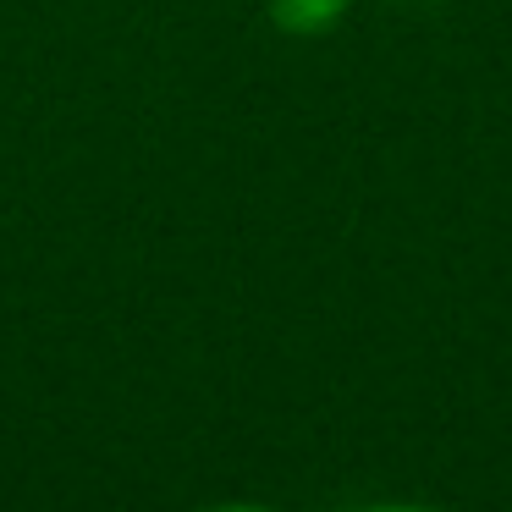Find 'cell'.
<instances>
[{
	"label": "cell",
	"mask_w": 512,
	"mask_h": 512,
	"mask_svg": "<svg viewBox=\"0 0 512 512\" xmlns=\"http://www.w3.org/2000/svg\"><path fill=\"white\" fill-rule=\"evenodd\" d=\"M347 6H353V0H270V17H276V28H287V34H325V28L342 23Z\"/></svg>",
	"instance_id": "cell-1"
},
{
	"label": "cell",
	"mask_w": 512,
	"mask_h": 512,
	"mask_svg": "<svg viewBox=\"0 0 512 512\" xmlns=\"http://www.w3.org/2000/svg\"><path fill=\"white\" fill-rule=\"evenodd\" d=\"M204 512H270V507H248V501H226V507H204Z\"/></svg>",
	"instance_id": "cell-3"
},
{
	"label": "cell",
	"mask_w": 512,
	"mask_h": 512,
	"mask_svg": "<svg viewBox=\"0 0 512 512\" xmlns=\"http://www.w3.org/2000/svg\"><path fill=\"white\" fill-rule=\"evenodd\" d=\"M364 512H441V507H419V501H391V507H364Z\"/></svg>",
	"instance_id": "cell-2"
}]
</instances>
